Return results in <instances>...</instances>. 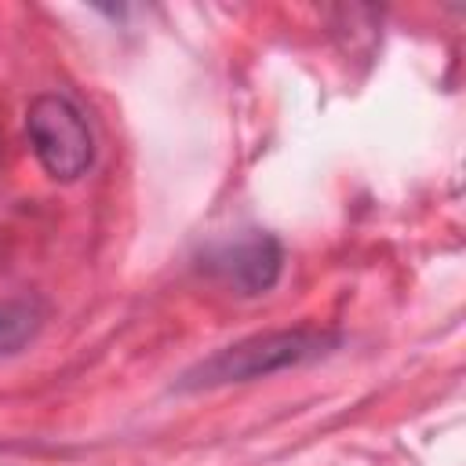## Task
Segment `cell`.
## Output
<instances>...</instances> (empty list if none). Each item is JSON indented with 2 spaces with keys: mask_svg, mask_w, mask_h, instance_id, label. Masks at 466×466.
Returning a JSON list of instances; mask_svg holds the SVG:
<instances>
[{
  "mask_svg": "<svg viewBox=\"0 0 466 466\" xmlns=\"http://www.w3.org/2000/svg\"><path fill=\"white\" fill-rule=\"evenodd\" d=\"M339 346H342V335L339 331L309 328V324L258 331V335H248L240 342H229V346L215 350L211 357L197 360L193 368H186L175 379L171 390H178V393H200V390H218V386H233V382L269 379L277 371L317 364L328 353H335Z\"/></svg>",
  "mask_w": 466,
  "mask_h": 466,
  "instance_id": "obj_1",
  "label": "cell"
},
{
  "mask_svg": "<svg viewBox=\"0 0 466 466\" xmlns=\"http://www.w3.org/2000/svg\"><path fill=\"white\" fill-rule=\"evenodd\" d=\"M25 138L36 164L55 182H76L95 164V135L80 106L58 91H44L25 106Z\"/></svg>",
  "mask_w": 466,
  "mask_h": 466,
  "instance_id": "obj_2",
  "label": "cell"
},
{
  "mask_svg": "<svg viewBox=\"0 0 466 466\" xmlns=\"http://www.w3.org/2000/svg\"><path fill=\"white\" fill-rule=\"evenodd\" d=\"M200 269L244 299L266 295L284 273V248L266 229H244L200 251Z\"/></svg>",
  "mask_w": 466,
  "mask_h": 466,
  "instance_id": "obj_3",
  "label": "cell"
},
{
  "mask_svg": "<svg viewBox=\"0 0 466 466\" xmlns=\"http://www.w3.org/2000/svg\"><path fill=\"white\" fill-rule=\"evenodd\" d=\"M44 328V306L29 295L0 299V360L22 353Z\"/></svg>",
  "mask_w": 466,
  "mask_h": 466,
  "instance_id": "obj_4",
  "label": "cell"
}]
</instances>
